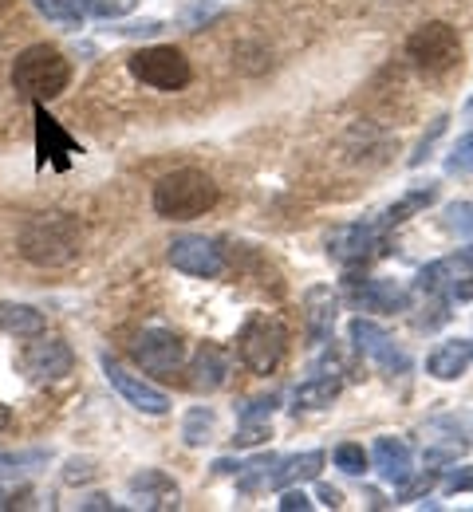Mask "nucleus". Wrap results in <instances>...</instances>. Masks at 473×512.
Returning a JSON list of instances; mask_svg holds the SVG:
<instances>
[{
	"mask_svg": "<svg viewBox=\"0 0 473 512\" xmlns=\"http://www.w3.org/2000/svg\"><path fill=\"white\" fill-rule=\"evenodd\" d=\"M347 296H351L355 308H363V312H383V316L410 308L406 288L395 284V280H359V276H351V280H347Z\"/></svg>",
	"mask_w": 473,
	"mask_h": 512,
	"instance_id": "15",
	"label": "nucleus"
},
{
	"mask_svg": "<svg viewBox=\"0 0 473 512\" xmlns=\"http://www.w3.org/2000/svg\"><path fill=\"white\" fill-rule=\"evenodd\" d=\"M32 8H36L44 20L64 24V28H79V24H83V12H79L71 0H32Z\"/></svg>",
	"mask_w": 473,
	"mask_h": 512,
	"instance_id": "28",
	"label": "nucleus"
},
{
	"mask_svg": "<svg viewBox=\"0 0 473 512\" xmlns=\"http://www.w3.org/2000/svg\"><path fill=\"white\" fill-rule=\"evenodd\" d=\"M8 426H12V410L0 402V430H8Z\"/></svg>",
	"mask_w": 473,
	"mask_h": 512,
	"instance_id": "44",
	"label": "nucleus"
},
{
	"mask_svg": "<svg viewBox=\"0 0 473 512\" xmlns=\"http://www.w3.org/2000/svg\"><path fill=\"white\" fill-rule=\"evenodd\" d=\"M28 489H20V485H4V477H0V509H16V505H28Z\"/></svg>",
	"mask_w": 473,
	"mask_h": 512,
	"instance_id": "39",
	"label": "nucleus"
},
{
	"mask_svg": "<svg viewBox=\"0 0 473 512\" xmlns=\"http://www.w3.org/2000/svg\"><path fill=\"white\" fill-rule=\"evenodd\" d=\"M288 351V331L269 312H253L237 331V355L253 375H272Z\"/></svg>",
	"mask_w": 473,
	"mask_h": 512,
	"instance_id": "4",
	"label": "nucleus"
},
{
	"mask_svg": "<svg viewBox=\"0 0 473 512\" xmlns=\"http://www.w3.org/2000/svg\"><path fill=\"white\" fill-rule=\"evenodd\" d=\"M209 4H225V0H209Z\"/></svg>",
	"mask_w": 473,
	"mask_h": 512,
	"instance_id": "46",
	"label": "nucleus"
},
{
	"mask_svg": "<svg viewBox=\"0 0 473 512\" xmlns=\"http://www.w3.org/2000/svg\"><path fill=\"white\" fill-rule=\"evenodd\" d=\"M446 229L458 237H473V201H454L446 209Z\"/></svg>",
	"mask_w": 473,
	"mask_h": 512,
	"instance_id": "34",
	"label": "nucleus"
},
{
	"mask_svg": "<svg viewBox=\"0 0 473 512\" xmlns=\"http://www.w3.org/2000/svg\"><path fill=\"white\" fill-rule=\"evenodd\" d=\"M324 449H304V453H292V457H280L272 465L269 485L272 489H292V485H304V481H316L320 469H324Z\"/></svg>",
	"mask_w": 473,
	"mask_h": 512,
	"instance_id": "21",
	"label": "nucleus"
},
{
	"mask_svg": "<svg viewBox=\"0 0 473 512\" xmlns=\"http://www.w3.org/2000/svg\"><path fill=\"white\" fill-rule=\"evenodd\" d=\"M48 453L44 449H28V453H0V477H12V473H24V469H36L44 465Z\"/></svg>",
	"mask_w": 473,
	"mask_h": 512,
	"instance_id": "32",
	"label": "nucleus"
},
{
	"mask_svg": "<svg viewBox=\"0 0 473 512\" xmlns=\"http://www.w3.org/2000/svg\"><path fill=\"white\" fill-rule=\"evenodd\" d=\"M68 83H71L68 56L60 48H52V44H32V48H24L12 60V87L20 95H28L32 103H44V99L64 95Z\"/></svg>",
	"mask_w": 473,
	"mask_h": 512,
	"instance_id": "2",
	"label": "nucleus"
},
{
	"mask_svg": "<svg viewBox=\"0 0 473 512\" xmlns=\"http://www.w3.org/2000/svg\"><path fill=\"white\" fill-rule=\"evenodd\" d=\"M312 509V501L304 497V489H284V497H280V512H308Z\"/></svg>",
	"mask_w": 473,
	"mask_h": 512,
	"instance_id": "40",
	"label": "nucleus"
},
{
	"mask_svg": "<svg viewBox=\"0 0 473 512\" xmlns=\"http://www.w3.org/2000/svg\"><path fill=\"white\" fill-rule=\"evenodd\" d=\"M79 509H87V512H111L115 505H111V497H103V493H91L87 501H79Z\"/></svg>",
	"mask_w": 473,
	"mask_h": 512,
	"instance_id": "42",
	"label": "nucleus"
},
{
	"mask_svg": "<svg viewBox=\"0 0 473 512\" xmlns=\"http://www.w3.org/2000/svg\"><path fill=\"white\" fill-rule=\"evenodd\" d=\"M32 119H36V162L40 166H56V170H68L71 154H79V142L71 138L60 119L48 115L44 103H32Z\"/></svg>",
	"mask_w": 473,
	"mask_h": 512,
	"instance_id": "13",
	"label": "nucleus"
},
{
	"mask_svg": "<svg viewBox=\"0 0 473 512\" xmlns=\"http://www.w3.org/2000/svg\"><path fill=\"white\" fill-rule=\"evenodd\" d=\"M135 509H150V512H170L182 505V489L174 485V477L166 469H142L131 477L127 485Z\"/></svg>",
	"mask_w": 473,
	"mask_h": 512,
	"instance_id": "14",
	"label": "nucleus"
},
{
	"mask_svg": "<svg viewBox=\"0 0 473 512\" xmlns=\"http://www.w3.org/2000/svg\"><path fill=\"white\" fill-rule=\"evenodd\" d=\"M446 123H450V115H438L434 123H430V130L418 138V146H414V154H410V166H422L426 158H430V150H434V142L442 138V130H446Z\"/></svg>",
	"mask_w": 473,
	"mask_h": 512,
	"instance_id": "35",
	"label": "nucleus"
},
{
	"mask_svg": "<svg viewBox=\"0 0 473 512\" xmlns=\"http://www.w3.org/2000/svg\"><path fill=\"white\" fill-rule=\"evenodd\" d=\"M83 229L68 213H40L20 229V256L40 268H60L79 256Z\"/></svg>",
	"mask_w": 473,
	"mask_h": 512,
	"instance_id": "1",
	"label": "nucleus"
},
{
	"mask_svg": "<svg viewBox=\"0 0 473 512\" xmlns=\"http://www.w3.org/2000/svg\"><path fill=\"white\" fill-rule=\"evenodd\" d=\"M280 457L276 453H257V457H249V461H241V473H237V489H245V493H253L257 485H265L272 473V465H276Z\"/></svg>",
	"mask_w": 473,
	"mask_h": 512,
	"instance_id": "27",
	"label": "nucleus"
},
{
	"mask_svg": "<svg viewBox=\"0 0 473 512\" xmlns=\"http://www.w3.org/2000/svg\"><path fill=\"white\" fill-rule=\"evenodd\" d=\"M20 371H24V379L36 386H48V383H64L71 375V367H75V355H71V347L60 339V335H32V343H24V351H20Z\"/></svg>",
	"mask_w": 473,
	"mask_h": 512,
	"instance_id": "8",
	"label": "nucleus"
},
{
	"mask_svg": "<svg viewBox=\"0 0 473 512\" xmlns=\"http://www.w3.org/2000/svg\"><path fill=\"white\" fill-rule=\"evenodd\" d=\"M103 375H107V383L115 386V390L135 406L138 414L162 418V414L170 410V394H166V390H158L154 383H146V379L131 375V371H127L123 363H115L111 355H103Z\"/></svg>",
	"mask_w": 473,
	"mask_h": 512,
	"instance_id": "11",
	"label": "nucleus"
},
{
	"mask_svg": "<svg viewBox=\"0 0 473 512\" xmlns=\"http://www.w3.org/2000/svg\"><path fill=\"white\" fill-rule=\"evenodd\" d=\"M170 264H174L178 272H186V276L213 280V276L225 272V253L217 249V241L186 233V237H174V241H170Z\"/></svg>",
	"mask_w": 473,
	"mask_h": 512,
	"instance_id": "12",
	"label": "nucleus"
},
{
	"mask_svg": "<svg viewBox=\"0 0 473 512\" xmlns=\"http://www.w3.org/2000/svg\"><path fill=\"white\" fill-rule=\"evenodd\" d=\"M217 205V182L202 170H174L154 186V213L166 221H194Z\"/></svg>",
	"mask_w": 473,
	"mask_h": 512,
	"instance_id": "3",
	"label": "nucleus"
},
{
	"mask_svg": "<svg viewBox=\"0 0 473 512\" xmlns=\"http://www.w3.org/2000/svg\"><path fill=\"white\" fill-rule=\"evenodd\" d=\"M414 288L422 296H446L450 304H466L473 300V245L458 249L454 256H442L426 268H418Z\"/></svg>",
	"mask_w": 473,
	"mask_h": 512,
	"instance_id": "6",
	"label": "nucleus"
},
{
	"mask_svg": "<svg viewBox=\"0 0 473 512\" xmlns=\"http://www.w3.org/2000/svg\"><path fill=\"white\" fill-rule=\"evenodd\" d=\"M473 367V339H446L426 355V375L438 383H454Z\"/></svg>",
	"mask_w": 473,
	"mask_h": 512,
	"instance_id": "19",
	"label": "nucleus"
},
{
	"mask_svg": "<svg viewBox=\"0 0 473 512\" xmlns=\"http://www.w3.org/2000/svg\"><path fill=\"white\" fill-rule=\"evenodd\" d=\"M438 201V182H426V186H414V190H406L387 213H383V221H379V229H395V225H403L410 221L414 213H422L426 205H434Z\"/></svg>",
	"mask_w": 473,
	"mask_h": 512,
	"instance_id": "22",
	"label": "nucleus"
},
{
	"mask_svg": "<svg viewBox=\"0 0 473 512\" xmlns=\"http://www.w3.org/2000/svg\"><path fill=\"white\" fill-rule=\"evenodd\" d=\"M339 320V296L328 284H316L304 292V323H308V339L312 343H328Z\"/></svg>",
	"mask_w": 473,
	"mask_h": 512,
	"instance_id": "18",
	"label": "nucleus"
},
{
	"mask_svg": "<svg viewBox=\"0 0 473 512\" xmlns=\"http://www.w3.org/2000/svg\"><path fill=\"white\" fill-rule=\"evenodd\" d=\"M371 465L379 469V477L387 485H403L406 477L414 473V453L403 438H375L371 446Z\"/></svg>",
	"mask_w": 473,
	"mask_h": 512,
	"instance_id": "20",
	"label": "nucleus"
},
{
	"mask_svg": "<svg viewBox=\"0 0 473 512\" xmlns=\"http://www.w3.org/2000/svg\"><path fill=\"white\" fill-rule=\"evenodd\" d=\"M347 339H351V347L363 355V359H371L375 367H383L387 375H403L406 367H410V359H406V351L395 347V339L379 327V323L363 320V316H355V320L347 323Z\"/></svg>",
	"mask_w": 473,
	"mask_h": 512,
	"instance_id": "9",
	"label": "nucleus"
},
{
	"mask_svg": "<svg viewBox=\"0 0 473 512\" xmlns=\"http://www.w3.org/2000/svg\"><path fill=\"white\" fill-rule=\"evenodd\" d=\"M375 241H379V225H363V221H355V225H336L332 233H328V256L343 264V268H355V264H363L371 249H375Z\"/></svg>",
	"mask_w": 473,
	"mask_h": 512,
	"instance_id": "16",
	"label": "nucleus"
},
{
	"mask_svg": "<svg viewBox=\"0 0 473 512\" xmlns=\"http://www.w3.org/2000/svg\"><path fill=\"white\" fill-rule=\"evenodd\" d=\"M406 56H410V64L418 67V71H426V75H446L450 67L462 60V36L446 20H430V24L410 32Z\"/></svg>",
	"mask_w": 473,
	"mask_h": 512,
	"instance_id": "5",
	"label": "nucleus"
},
{
	"mask_svg": "<svg viewBox=\"0 0 473 512\" xmlns=\"http://www.w3.org/2000/svg\"><path fill=\"white\" fill-rule=\"evenodd\" d=\"M182 438H186V446H209L213 438H217V414L209 410V406H194L190 414H186V422H182Z\"/></svg>",
	"mask_w": 473,
	"mask_h": 512,
	"instance_id": "25",
	"label": "nucleus"
},
{
	"mask_svg": "<svg viewBox=\"0 0 473 512\" xmlns=\"http://www.w3.org/2000/svg\"><path fill=\"white\" fill-rule=\"evenodd\" d=\"M127 67H131V75H135L138 83H146V87H154V91H182V87L194 79L190 60H186L178 48H170V44L138 48L135 56L127 60Z\"/></svg>",
	"mask_w": 473,
	"mask_h": 512,
	"instance_id": "7",
	"label": "nucleus"
},
{
	"mask_svg": "<svg viewBox=\"0 0 473 512\" xmlns=\"http://www.w3.org/2000/svg\"><path fill=\"white\" fill-rule=\"evenodd\" d=\"M339 390H343L339 371L312 375V379H304V383L296 386V410H320V406H332V398H336Z\"/></svg>",
	"mask_w": 473,
	"mask_h": 512,
	"instance_id": "24",
	"label": "nucleus"
},
{
	"mask_svg": "<svg viewBox=\"0 0 473 512\" xmlns=\"http://www.w3.org/2000/svg\"><path fill=\"white\" fill-rule=\"evenodd\" d=\"M213 473H217V477H237V473H241V461L221 457V461H213Z\"/></svg>",
	"mask_w": 473,
	"mask_h": 512,
	"instance_id": "43",
	"label": "nucleus"
},
{
	"mask_svg": "<svg viewBox=\"0 0 473 512\" xmlns=\"http://www.w3.org/2000/svg\"><path fill=\"white\" fill-rule=\"evenodd\" d=\"M135 363L142 371H154V375H170L186 363V343L178 331H166V327H146L135 339Z\"/></svg>",
	"mask_w": 473,
	"mask_h": 512,
	"instance_id": "10",
	"label": "nucleus"
},
{
	"mask_svg": "<svg viewBox=\"0 0 473 512\" xmlns=\"http://www.w3.org/2000/svg\"><path fill=\"white\" fill-rule=\"evenodd\" d=\"M332 461H336V469H343V473L363 477V473H367V465H371V453L359 446V442H343V446H336Z\"/></svg>",
	"mask_w": 473,
	"mask_h": 512,
	"instance_id": "29",
	"label": "nucleus"
},
{
	"mask_svg": "<svg viewBox=\"0 0 473 512\" xmlns=\"http://www.w3.org/2000/svg\"><path fill=\"white\" fill-rule=\"evenodd\" d=\"M265 438H272L269 422H241V430H237V438H233V446L249 449V446H261Z\"/></svg>",
	"mask_w": 473,
	"mask_h": 512,
	"instance_id": "36",
	"label": "nucleus"
},
{
	"mask_svg": "<svg viewBox=\"0 0 473 512\" xmlns=\"http://www.w3.org/2000/svg\"><path fill=\"white\" fill-rule=\"evenodd\" d=\"M316 497H320V505H324V509H339V505H343V493H339L336 485H328V481L316 489Z\"/></svg>",
	"mask_w": 473,
	"mask_h": 512,
	"instance_id": "41",
	"label": "nucleus"
},
{
	"mask_svg": "<svg viewBox=\"0 0 473 512\" xmlns=\"http://www.w3.org/2000/svg\"><path fill=\"white\" fill-rule=\"evenodd\" d=\"M466 115H470V119H473V99H470V107H466Z\"/></svg>",
	"mask_w": 473,
	"mask_h": 512,
	"instance_id": "45",
	"label": "nucleus"
},
{
	"mask_svg": "<svg viewBox=\"0 0 473 512\" xmlns=\"http://www.w3.org/2000/svg\"><path fill=\"white\" fill-rule=\"evenodd\" d=\"M111 32H115V36H123V40H150V36H162V32H166V20H158V16H142V20L115 24Z\"/></svg>",
	"mask_w": 473,
	"mask_h": 512,
	"instance_id": "31",
	"label": "nucleus"
},
{
	"mask_svg": "<svg viewBox=\"0 0 473 512\" xmlns=\"http://www.w3.org/2000/svg\"><path fill=\"white\" fill-rule=\"evenodd\" d=\"M229 371H233L229 351L217 347V343H202L198 355L190 359V386L198 394H213V390H221V386L229 383Z\"/></svg>",
	"mask_w": 473,
	"mask_h": 512,
	"instance_id": "17",
	"label": "nucleus"
},
{
	"mask_svg": "<svg viewBox=\"0 0 473 512\" xmlns=\"http://www.w3.org/2000/svg\"><path fill=\"white\" fill-rule=\"evenodd\" d=\"M446 174H473V130L454 142V150L446 154Z\"/></svg>",
	"mask_w": 473,
	"mask_h": 512,
	"instance_id": "33",
	"label": "nucleus"
},
{
	"mask_svg": "<svg viewBox=\"0 0 473 512\" xmlns=\"http://www.w3.org/2000/svg\"><path fill=\"white\" fill-rule=\"evenodd\" d=\"M442 489L446 493H473V465H458L442 477Z\"/></svg>",
	"mask_w": 473,
	"mask_h": 512,
	"instance_id": "37",
	"label": "nucleus"
},
{
	"mask_svg": "<svg viewBox=\"0 0 473 512\" xmlns=\"http://www.w3.org/2000/svg\"><path fill=\"white\" fill-rule=\"evenodd\" d=\"M48 327L44 312L32 308V304H0V331L16 335V339H32Z\"/></svg>",
	"mask_w": 473,
	"mask_h": 512,
	"instance_id": "23",
	"label": "nucleus"
},
{
	"mask_svg": "<svg viewBox=\"0 0 473 512\" xmlns=\"http://www.w3.org/2000/svg\"><path fill=\"white\" fill-rule=\"evenodd\" d=\"M95 473H99V469H95L91 457H71L68 469H64V481H68V485H83V481H91Z\"/></svg>",
	"mask_w": 473,
	"mask_h": 512,
	"instance_id": "38",
	"label": "nucleus"
},
{
	"mask_svg": "<svg viewBox=\"0 0 473 512\" xmlns=\"http://www.w3.org/2000/svg\"><path fill=\"white\" fill-rule=\"evenodd\" d=\"M276 406H280V394H276V390H269V394L245 398V402L237 406V418H241V422H269Z\"/></svg>",
	"mask_w": 473,
	"mask_h": 512,
	"instance_id": "30",
	"label": "nucleus"
},
{
	"mask_svg": "<svg viewBox=\"0 0 473 512\" xmlns=\"http://www.w3.org/2000/svg\"><path fill=\"white\" fill-rule=\"evenodd\" d=\"M83 20H123L138 8V0H71Z\"/></svg>",
	"mask_w": 473,
	"mask_h": 512,
	"instance_id": "26",
	"label": "nucleus"
}]
</instances>
